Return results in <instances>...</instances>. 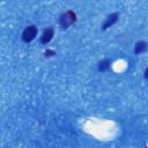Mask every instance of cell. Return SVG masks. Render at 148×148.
I'll use <instances>...</instances> for the list:
<instances>
[{
  "mask_svg": "<svg viewBox=\"0 0 148 148\" xmlns=\"http://www.w3.org/2000/svg\"><path fill=\"white\" fill-rule=\"evenodd\" d=\"M75 22H76V14L73 10H67L62 13L59 17V24L62 29H67Z\"/></svg>",
  "mask_w": 148,
  "mask_h": 148,
  "instance_id": "6da1fadb",
  "label": "cell"
},
{
  "mask_svg": "<svg viewBox=\"0 0 148 148\" xmlns=\"http://www.w3.org/2000/svg\"><path fill=\"white\" fill-rule=\"evenodd\" d=\"M37 34H38L37 27L34 25V24H31V25H28V27L24 28V30L22 31L21 37H22V40L24 43H30V42H32L36 38Z\"/></svg>",
  "mask_w": 148,
  "mask_h": 148,
  "instance_id": "7a4b0ae2",
  "label": "cell"
},
{
  "mask_svg": "<svg viewBox=\"0 0 148 148\" xmlns=\"http://www.w3.org/2000/svg\"><path fill=\"white\" fill-rule=\"evenodd\" d=\"M118 20H119V14L118 13H112V14L108 15L105 21L102 24V30H106V29L111 28L113 24H116L118 22Z\"/></svg>",
  "mask_w": 148,
  "mask_h": 148,
  "instance_id": "3957f363",
  "label": "cell"
},
{
  "mask_svg": "<svg viewBox=\"0 0 148 148\" xmlns=\"http://www.w3.org/2000/svg\"><path fill=\"white\" fill-rule=\"evenodd\" d=\"M53 36H54V28L53 27H47L46 29H44V31L40 36V43L44 44V45L49 44L52 40Z\"/></svg>",
  "mask_w": 148,
  "mask_h": 148,
  "instance_id": "277c9868",
  "label": "cell"
},
{
  "mask_svg": "<svg viewBox=\"0 0 148 148\" xmlns=\"http://www.w3.org/2000/svg\"><path fill=\"white\" fill-rule=\"evenodd\" d=\"M147 51V43L145 40H139L134 45V53L135 54H141Z\"/></svg>",
  "mask_w": 148,
  "mask_h": 148,
  "instance_id": "5b68a950",
  "label": "cell"
},
{
  "mask_svg": "<svg viewBox=\"0 0 148 148\" xmlns=\"http://www.w3.org/2000/svg\"><path fill=\"white\" fill-rule=\"evenodd\" d=\"M111 64H112V60H110V59H108V58L103 59L102 61L98 62V71H99V72H105V71L110 69Z\"/></svg>",
  "mask_w": 148,
  "mask_h": 148,
  "instance_id": "8992f818",
  "label": "cell"
},
{
  "mask_svg": "<svg viewBox=\"0 0 148 148\" xmlns=\"http://www.w3.org/2000/svg\"><path fill=\"white\" fill-rule=\"evenodd\" d=\"M44 56H45V58H51V57L56 56V51H54V50H51V49H47V50L44 52Z\"/></svg>",
  "mask_w": 148,
  "mask_h": 148,
  "instance_id": "52a82bcc",
  "label": "cell"
},
{
  "mask_svg": "<svg viewBox=\"0 0 148 148\" xmlns=\"http://www.w3.org/2000/svg\"><path fill=\"white\" fill-rule=\"evenodd\" d=\"M147 74H148V68H146V69H145V74H143L145 79H147V77H148V75H147Z\"/></svg>",
  "mask_w": 148,
  "mask_h": 148,
  "instance_id": "ba28073f",
  "label": "cell"
}]
</instances>
